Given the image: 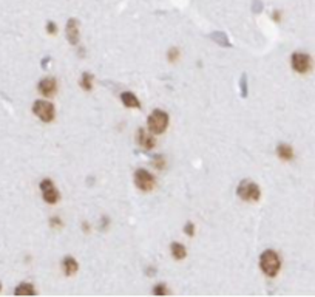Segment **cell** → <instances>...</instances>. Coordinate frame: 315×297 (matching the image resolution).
<instances>
[{"instance_id": "obj_5", "label": "cell", "mask_w": 315, "mask_h": 297, "mask_svg": "<svg viewBox=\"0 0 315 297\" xmlns=\"http://www.w3.org/2000/svg\"><path fill=\"white\" fill-rule=\"evenodd\" d=\"M34 115L44 122H51L54 119V107L51 102L47 101H36L33 105Z\"/></svg>"}, {"instance_id": "obj_7", "label": "cell", "mask_w": 315, "mask_h": 297, "mask_svg": "<svg viewBox=\"0 0 315 297\" xmlns=\"http://www.w3.org/2000/svg\"><path fill=\"white\" fill-rule=\"evenodd\" d=\"M40 191H42V195H44V200L50 204H54L59 201V192H57V189L54 188L53 181L51 180H42L40 183Z\"/></svg>"}, {"instance_id": "obj_14", "label": "cell", "mask_w": 315, "mask_h": 297, "mask_svg": "<svg viewBox=\"0 0 315 297\" xmlns=\"http://www.w3.org/2000/svg\"><path fill=\"white\" fill-rule=\"evenodd\" d=\"M170 251H171V256H173L176 260H182L185 256H187V252H185V248L181 243H171Z\"/></svg>"}, {"instance_id": "obj_10", "label": "cell", "mask_w": 315, "mask_h": 297, "mask_svg": "<svg viewBox=\"0 0 315 297\" xmlns=\"http://www.w3.org/2000/svg\"><path fill=\"white\" fill-rule=\"evenodd\" d=\"M138 143L142 149L152 150L155 147V138L150 133H147L144 129H139L138 130Z\"/></svg>"}, {"instance_id": "obj_21", "label": "cell", "mask_w": 315, "mask_h": 297, "mask_svg": "<svg viewBox=\"0 0 315 297\" xmlns=\"http://www.w3.org/2000/svg\"><path fill=\"white\" fill-rule=\"evenodd\" d=\"M47 31H48L50 34H56V33H57V26H56L54 22H48V25H47Z\"/></svg>"}, {"instance_id": "obj_16", "label": "cell", "mask_w": 315, "mask_h": 297, "mask_svg": "<svg viewBox=\"0 0 315 297\" xmlns=\"http://www.w3.org/2000/svg\"><path fill=\"white\" fill-rule=\"evenodd\" d=\"M80 86L83 90H91L93 89V75L90 73H83L82 79H80Z\"/></svg>"}, {"instance_id": "obj_19", "label": "cell", "mask_w": 315, "mask_h": 297, "mask_svg": "<svg viewBox=\"0 0 315 297\" xmlns=\"http://www.w3.org/2000/svg\"><path fill=\"white\" fill-rule=\"evenodd\" d=\"M153 294H156V296H162V294H168V290L165 288V285H158L155 290H153Z\"/></svg>"}, {"instance_id": "obj_23", "label": "cell", "mask_w": 315, "mask_h": 297, "mask_svg": "<svg viewBox=\"0 0 315 297\" xmlns=\"http://www.w3.org/2000/svg\"><path fill=\"white\" fill-rule=\"evenodd\" d=\"M0 288H2V285H0Z\"/></svg>"}, {"instance_id": "obj_22", "label": "cell", "mask_w": 315, "mask_h": 297, "mask_svg": "<svg viewBox=\"0 0 315 297\" xmlns=\"http://www.w3.org/2000/svg\"><path fill=\"white\" fill-rule=\"evenodd\" d=\"M51 223H53V226H57V224H59V226H61V218H57V217H54V218H51Z\"/></svg>"}, {"instance_id": "obj_13", "label": "cell", "mask_w": 315, "mask_h": 297, "mask_svg": "<svg viewBox=\"0 0 315 297\" xmlns=\"http://www.w3.org/2000/svg\"><path fill=\"white\" fill-rule=\"evenodd\" d=\"M64 271L67 276H73L78 271V262L73 257H65L64 259Z\"/></svg>"}, {"instance_id": "obj_15", "label": "cell", "mask_w": 315, "mask_h": 297, "mask_svg": "<svg viewBox=\"0 0 315 297\" xmlns=\"http://www.w3.org/2000/svg\"><path fill=\"white\" fill-rule=\"evenodd\" d=\"M34 293L36 291H34L31 284H22V285H19L16 288V291H14V294H16V296H33Z\"/></svg>"}, {"instance_id": "obj_4", "label": "cell", "mask_w": 315, "mask_h": 297, "mask_svg": "<svg viewBox=\"0 0 315 297\" xmlns=\"http://www.w3.org/2000/svg\"><path fill=\"white\" fill-rule=\"evenodd\" d=\"M135 185H136L138 189L149 192L155 188L156 180L150 172L144 171V169H138V171L135 172Z\"/></svg>"}, {"instance_id": "obj_8", "label": "cell", "mask_w": 315, "mask_h": 297, "mask_svg": "<svg viewBox=\"0 0 315 297\" xmlns=\"http://www.w3.org/2000/svg\"><path fill=\"white\" fill-rule=\"evenodd\" d=\"M39 92H40L42 96H45V98L54 96L56 92H57V82H56V79H53V78L42 79L39 82Z\"/></svg>"}, {"instance_id": "obj_6", "label": "cell", "mask_w": 315, "mask_h": 297, "mask_svg": "<svg viewBox=\"0 0 315 297\" xmlns=\"http://www.w3.org/2000/svg\"><path fill=\"white\" fill-rule=\"evenodd\" d=\"M291 62H292V68L295 70L297 73H300V75L308 73L309 70H311V67H312V59L309 58L308 54H305V53H295V54H292Z\"/></svg>"}, {"instance_id": "obj_2", "label": "cell", "mask_w": 315, "mask_h": 297, "mask_svg": "<svg viewBox=\"0 0 315 297\" xmlns=\"http://www.w3.org/2000/svg\"><path fill=\"white\" fill-rule=\"evenodd\" d=\"M236 194L241 200H244V201H258L260 195H261L258 185H255V183L250 181V180L241 181L238 189H236Z\"/></svg>"}, {"instance_id": "obj_20", "label": "cell", "mask_w": 315, "mask_h": 297, "mask_svg": "<svg viewBox=\"0 0 315 297\" xmlns=\"http://www.w3.org/2000/svg\"><path fill=\"white\" fill-rule=\"evenodd\" d=\"M184 231H185V234H187L189 237H193L195 235V224L193 223H187V224H185Z\"/></svg>"}, {"instance_id": "obj_18", "label": "cell", "mask_w": 315, "mask_h": 297, "mask_svg": "<svg viewBox=\"0 0 315 297\" xmlns=\"http://www.w3.org/2000/svg\"><path fill=\"white\" fill-rule=\"evenodd\" d=\"M178 58H179V50H178V48H171V50L168 51V61H170V62H176Z\"/></svg>"}, {"instance_id": "obj_1", "label": "cell", "mask_w": 315, "mask_h": 297, "mask_svg": "<svg viewBox=\"0 0 315 297\" xmlns=\"http://www.w3.org/2000/svg\"><path fill=\"white\" fill-rule=\"evenodd\" d=\"M260 266L261 271L269 276V277H275L281 268V260L278 257V254L275 251H264L260 257Z\"/></svg>"}, {"instance_id": "obj_12", "label": "cell", "mask_w": 315, "mask_h": 297, "mask_svg": "<svg viewBox=\"0 0 315 297\" xmlns=\"http://www.w3.org/2000/svg\"><path fill=\"white\" fill-rule=\"evenodd\" d=\"M277 153H278V157L284 161H291L294 158V149L288 144H280L278 149H277Z\"/></svg>"}, {"instance_id": "obj_3", "label": "cell", "mask_w": 315, "mask_h": 297, "mask_svg": "<svg viewBox=\"0 0 315 297\" xmlns=\"http://www.w3.org/2000/svg\"><path fill=\"white\" fill-rule=\"evenodd\" d=\"M149 129L155 135H161L165 132L168 125V115L162 110H155L152 115L149 116Z\"/></svg>"}, {"instance_id": "obj_9", "label": "cell", "mask_w": 315, "mask_h": 297, "mask_svg": "<svg viewBox=\"0 0 315 297\" xmlns=\"http://www.w3.org/2000/svg\"><path fill=\"white\" fill-rule=\"evenodd\" d=\"M67 39L71 45H76L79 42V23L76 19H70L67 22Z\"/></svg>"}, {"instance_id": "obj_11", "label": "cell", "mask_w": 315, "mask_h": 297, "mask_svg": "<svg viewBox=\"0 0 315 297\" xmlns=\"http://www.w3.org/2000/svg\"><path fill=\"white\" fill-rule=\"evenodd\" d=\"M121 101L125 107H130V108H139L141 102L139 99L136 98V95H133L132 92H124L121 95Z\"/></svg>"}, {"instance_id": "obj_17", "label": "cell", "mask_w": 315, "mask_h": 297, "mask_svg": "<svg viewBox=\"0 0 315 297\" xmlns=\"http://www.w3.org/2000/svg\"><path fill=\"white\" fill-rule=\"evenodd\" d=\"M153 166L158 169V171H162V169L165 167L164 157H161V155H159V157H155V158H153Z\"/></svg>"}]
</instances>
